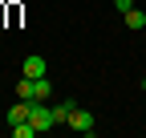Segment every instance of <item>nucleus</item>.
Masks as SVG:
<instances>
[{"mask_svg":"<svg viewBox=\"0 0 146 138\" xmlns=\"http://www.w3.org/2000/svg\"><path fill=\"white\" fill-rule=\"evenodd\" d=\"M36 134V126L33 122H21V126H12V138H33Z\"/></svg>","mask_w":146,"mask_h":138,"instance_id":"nucleus-9","label":"nucleus"},{"mask_svg":"<svg viewBox=\"0 0 146 138\" xmlns=\"http://www.w3.org/2000/svg\"><path fill=\"white\" fill-rule=\"evenodd\" d=\"M36 81V90H33V102H45L49 94H53V85H49V77H33Z\"/></svg>","mask_w":146,"mask_h":138,"instance_id":"nucleus-6","label":"nucleus"},{"mask_svg":"<svg viewBox=\"0 0 146 138\" xmlns=\"http://www.w3.org/2000/svg\"><path fill=\"white\" fill-rule=\"evenodd\" d=\"M69 130H77V134H94V114H89V110H73V118H69V122H65Z\"/></svg>","mask_w":146,"mask_h":138,"instance_id":"nucleus-2","label":"nucleus"},{"mask_svg":"<svg viewBox=\"0 0 146 138\" xmlns=\"http://www.w3.org/2000/svg\"><path fill=\"white\" fill-rule=\"evenodd\" d=\"M73 110H77V102L73 98H65V102H57V106H53V118H57V126H65L69 118H73Z\"/></svg>","mask_w":146,"mask_h":138,"instance_id":"nucleus-4","label":"nucleus"},{"mask_svg":"<svg viewBox=\"0 0 146 138\" xmlns=\"http://www.w3.org/2000/svg\"><path fill=\"white\" fill-rule=\"evenodd\" d=\"M0 21H4V8H0Z\"/></svg>","mask_w":146,"mask_h":138,"instance_id":"nucleus-11","label":"nucleus"},{"mask_svg":"<svg viewBox=\"0 0 146 138\" xmlns=\"http://www.w3.org/2000/svg\"><path fill=\"white\" fill-rule=\"evenodd\" d=\"M29 122L36 126V134H45L57 126V118H53V106H45V102H33V114H29Z\"/></svg>","mask_w":146,"mask_h":138,"instance_id":"nucleus-1","label":"nucleus"},{"mask_svg":"<svg viewBox=\"0 0 146 138\" xmlns=\"http://www.w3.org/2000/svg\"><path fill=\"white\" fill-rule=\"evenodd\" d=\"M126 29H146V12L130 8V12H126Z\"/></svg>","mask_w":146,"mask_h":138,"instance_id":"nucleus-7","label":"nucleus"},{"mask_svg":"<svg viewBox=\"0 0 146 138\" xmlns=\"http://www.w3.org/2000/svg\"><path fill=\"white\" fill-rule=\"evenodd\" d=\"M114 8H118V12L126 16V12H130V8H134V0H114Z\"/></svg>","mask_w":146,"mask_h":138,"instance_id":"nucleus-10","label":"nucleus"},{"mask_svg":"<svg viewBox=\"0 0 146 138\" xmlns=\"http://www.w3.org/2000/svg\"><path fill=\"white\" fill-rule=\"evenodd\" d=\"M33 90H36V81L21 73V81H16V94H21V98H29V102H33Z\"/></svg>","mask_w":146,"mask_h":138,"instance_id":"nucleus-8","label":"nucleus"},{"mask_svg":"<svg viewBox=\"0 0 146 138\" xmlns=\"http://www.w3.org/2000/svg\"><path fill=\"white\" fill-rule=\"evenodd\" d=\"M25 77H45V57H25Z\"/></svg>","mask_w":146,"mask_h":138,"instance_id":"nucleus-5","label":"nucleus"},{"mask_svg":"<svg viewBox=\"0 0 146 138\" xmlns=\"http://www.w3.org/2000/svg\"><path fill=\"white\" fill-rule=\"evenodd\" d=\"M29 114H33V102L29 98H21L16 106L8 110V126H21V122H29Z\"/></svg>","mask_w":146,"mask_h":138,"instance_id":"nucleus-3","label":"nucleus"}]
</instances>
